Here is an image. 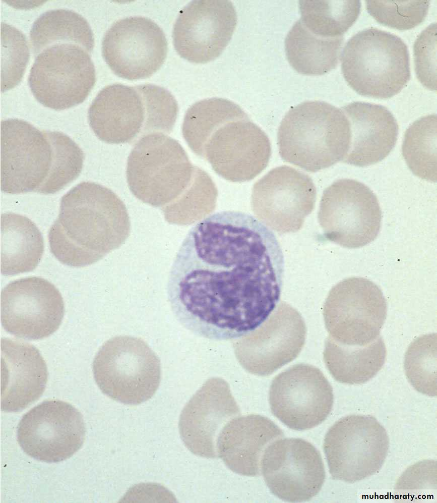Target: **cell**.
<instances>
[{
  "label": "cell",
  "mask_w": 437,
  "mask_h": 503,
  "mask_svg": "<svg viewBox=\"0 0 437 503\" xmlns=\"http://www.w3.org/2000/svg\"><path fill=\"white\" fill-rule=\"evenodd\" d=\"M299 8L304 26L314 34L324 38L343 35L358 18L361 9L358 0L300 1Z\"/></svg>",
  "instance_id": "obj_30"
},
{
  "label": "cell",
  "mask_w": 437,
  "mask_h": 503,
  "mask_svg": "<svg viewBox=\"0 0 437 503\" xmlns=\"http://www.w3.org/2000/svg\"><path fill=\"white\" fill-rule=\"evenodd\" d=\"M341 61L345 80L362 96L391 98L410 78L406 44L397 35L378 28L365 29L351 37Z\"/></svg>",
  "instance_id": "obj_7"
},
{
  "label": "cell",
  "mask_w": 437,
  "mask_h": 503,
  "mask_svg": "<svg viewBox=\"0 0 437 503\" xmlns=\"http://www.w3.org/2000/svg\"><path fill=\"white\" fill-rule=\"evenodd\" d=\"M389 446L387 433L376 418L351 415L335 422L327 432L323 449L332 477L354 483L378 472Z\"/></svg>",
  "instance_id": "obj_10"
},
{
  "label": "cell",
  "mask_w": 437,
  "mask_h": 503,
  "mask_svg": "<svg viewBox=\"0 0 437 503\" xmlns=\"http://www.w3.org/2000/svg\"><path fill=\"white\" fill-rule=\"evenodd\" d=\"M436 334L423 335L409 346L404 369L411 384L419 392L436 396Z\"/></svg>",
  "instance_id": "obj_32"
},
{
  "label": "cell",
  "mask_w": 437,
  "mask_h": 503,
  "mask_svg": "<svg viewBox=\"0 0 437 503\" xmlns=\"http://www.w3.org/2000/svg\"><path fill=\"white\" fill-rule=\"evenodd\" d=\"M64 313L60 293L44 278L17 280L1 292L3 327L17 337L37 340L49 337L60 325Z\"/></svg>",
  "instance_id": "obj_17"
},
{
  "label": "cell",
  "mask_w": 437,
  "mask_h": 503,
  "mask_svg": "<svg viewBox=\"0 0 437 503\" xmlns=\"http://www.w3.org/2000/svg\"><path fill=\"white\" fill-rule=\"evenodd\" d=\"M95 382L107 396L129 405L151 399L161 379L160 360L141 339L117 336L106 341L92 365Z\"/></svg>",
  "instance_id": "obj_9"
},
{
  "label": "cell",
  "mask_w": 437,
  "mask_h": 503,
  "mask_svg": "<svg viewBox=\"0 0 437 503\" xmlns=\"http://www.w3.org/2000/svg\"><path fill=\"white\" fill-rule=\"evenodd\" d=\"M402 154L411 172L418 177L436 181V116L415 121L406 130Z\"/></svg>",
  "instance_id": "obj_31"
},
{
  "label": "cell",
  "mask_w": 437,
  "mask_h": 503,
  "mask_svg": "<svg viewBox=\"0 0 437 503\" xmlns=\"http://www.w3.org/2000/svg\"><path fill=\"white\" fill-rule=\"evenodd\" d=\"M1 146V188L6 193H55L73 167L69 136L41 131L23 120L2 121Z\"/></svg>",
  "instance_id": "obj_3"
},
{
  "label": "cell",
  "mask_w": 437,
  "mask_h": 503,
  "mask_svg": "<svg viewBox=\"0 0 437 503\" xmlns=\"http://www.w3.org/2000/svg\"><path fill=\"white\" fill-rule=\"evenodd\" d=\"M96 74L89 52L72 43L59 44L37 54L28 77L30 90L44 106L64 110L82 103L93 88Z\"/></svg>",
  "instance_id": "obj_13"
},
{
  "label": "cell",
  "mask_w": 437,
  "mask_h": 503,
  "mask_svg": "<svg viewBox=\"0 0 437 503\" xmlns=\"http://www.w3.org/2000/svg\"><path fill=\"white\" fill-rule=\"evenodd\" d=\"M178 113L177 101L163 87L151 84H113L97 94L89 107L88 119L101 141L131 143L153 133L169 134Z\"/></svg>",
  "instance_id": "obj_4"
},
{
  "label": "cell",
  "mask_w": 437,
  "mask_h": 503,
  "mask_svg": "<svg viewBox=\"0 0 437 503\" xmlns=\"http://www.w3.org/2000/svg\"><path fill=\"white\" fill-rule=\"evenodd\" d=\"M186 142L219 176L232 182L254 179L271 155L267 134L238 104L224 98L205 129Z\"/></svg>",
  "instance_id": "obj_5"
},
{
  "label": "cell",
  "mask_w": 437,
  "mask_h": 503,
  "mask_svg": "<svg viewBox=\"0 0 437 503\" xmlns=\"http://www.w3.org/2000/svg\"><path fill=\"white\" fill-rule=\"evenodd\" d=\"M130 232L129 214L119 197L107 187L84 182L62 197L48 241L59 262L82 267L120 247Z\"/></svg>",
  "instance_id": "obj_2"
},
{
  "label": "cell",
  "mask_w": 437,
  "mask_h": 503,
  "mask_svg": "<svg viewBox=\"0 0 437 503\" xmlns=\"http://www.w3.org/2000/svg\"><path fill=\"white\" fill-rule=\"evenodd\" d=\"M343 37L324 38L317 36L296 21L285 40L287 60L298 73L319 76L334 69L338 63Z\"/></svg>",
  "instance_id": "obj_28"
},
{
  "label": "cell",
  "mask_w": 437,
  "mask_h": 503,
  "mask_svg": "<svg viewBox=\"0 0 437 503\" xmlns=\"http://www.w3.org/2000/svg\"><path fill=\"white\" fill-rule=\"evenodd\" d=\"M380 288L363 277H349L334 286L323 309L329 337L344 345L363 346L379 336L387 316Z\"/></svg>",
  "instance_id": "obj_11"
},
{
  "label": "cell",
  "mask_w": 437,
  "mask_h": 503,
  "mask_svg": "<svg viewBox=\"0 0 437 503\" xmlns=\"http://www.w3.org/2000/svg\"><path fill=\"white\" fill-rule=\"evenodd\" d=\"M429 1H365L368 13L380 24L399 30L411 29L426 18Z\"/></svg>",
  "instance_id": "obj_33"
},
{
  "label": "cell",
  "mask_w": 437,
  "mask_h": 503,
  "mask_svg": "<svg viewBox=\"0 0 437 503\" xmlns=\"http://www.w3.org/2000/svg\"><path fill=\"white\" fill-rule=\"evenodd\" d=\"M240 414L228 384L207 380L183 408L179 419L180 437L187 449L201 457L215 458L216 442L223 426Z\"/></svg>",
  "instance_id": "obj_22"
},
{
  "label": "cell",
  "mask_w": 437,
  "mask_h": 503,
  "mask_svg": "<svg viewBox=\"0 0 437 503\" xmlns=\"http://www.w3.org/2000/svg\"><path fill=\"white\" fill-rule=\"evenodd\" d=\"M236 23V11L230 1H194L180 11L174 24V48L190 62L212 61L226 48Z\"/></svg>",
  "instance_id": "obj_21"
},
{
  "label": "cell",
  "mask_w": 437,
  "mask_h": 503,
  "mask_svg": "<svg viewBox=\"0 0 437 503\" xmlns=\"http://www.w3.org/2000/svg\"><path fill=\"white\" fill-rule=\"evenodd\" d=\"M1 407L6 412L23 410L37 400L48 379L46 363L32 345L2 338Z\"/></svg>",
  "instance_id": "obj_23"
},
{
  "label": "cell",
  "mask_w": 437,
  "mask_h": 503,
  "mask_svg": "<svg viewBox=\"0 0 437 503\" xmlns=\"http://www.w3.org/2000/svg\"><path fill=\"white\" fill-rule=\"evenodd\" d=\"M17 441L29 456L46 463L71 457L82 447L86 428L80 412L59 400L43 401L23 415Z\"/></svg>",
  "instance_id": "obj_14"
},
{
  "label": "cell",
  "mask_w": 437,
  "mask_h": 503,
  "mask_svg": "<svg viewBox=\"0 0 437 503\" xmlns=\"http://www.w3.org/2000/svg\"><path fill=\"white\" fill-rule=\"evenodd\" d=\"M30 39L35 54L55 44H75L89 53L94 46L93 34L87 20L67 9L49 10L41 15L32 26Z\"/></svg>",
  "instance_id": "obj_29"
},
{
  "label": "cell",
  "mask_w": 437,
  "mask_h": 503,
  "mask_svg": "<svg viewBox=\"0 0 437 503\" xmlns=\"http://www.w3.org/2000/svg\"><path fill=\"white\" fill-rule=\"evenodd\" d=\"M167 50L162 29L153 21L141 16L116 21L102 42L106 63L116 75L129 80L150 77L161 67Z\"/></svg>",
  "instance_id": "obj_19"
},
{
  "label": "cell",
  "mask_w": 437,
  "mask_h": 503,
  "mask_svg": "<svg viewBox=\"0 0 437 503\" xmlns=\"http://www.w3.org/2000/svg\"><path fill=\"white\" fill-rule=\"evenodd\" d=\"M269 400L273 414L288 428H313L332 411V387L323 372L310 365H295L272 381Z\"/></svg>",
  "instance_id": "obj_15"
},
{
  "label": "cell",
  "mask_w": 437,
  "mask_h": 503,
  "mask_svg": "<svg viewBox=\"0 0 437 503\" xmlns=\"http://www.w3.org/2000/svg\"><path fill=\"white\" fill-rule=\"evenodd\" d=\"M1 271L5 276L33 270L44 252L42 234L29 218L12 212L1 218Z\"/></svg>",
  "instance_id": "obj_26"
},
{
  "label": "cell",
  "mask_w": 437,
  "mask_h": 503,
  "mask_svg": "<svg viewBox=\"0 0 437 503\" xmlns=\"http://www.w3.org/2000/svg\"><path fill=\"white\" fill-rule=\"evenodd\" d=\"M386 353L384 342L380 336L363 346L342 345L328 336L323 354L326 366L336 381L359 384L369 380L381 369Z\"/></svg>",
  "instance_id": "obj_27"
},
{
  "label": "cell",
  "mask_w": 437,
  "mask_h": 503,
  "mask_svg": "<svg viewBox=\"0 0 437 503\" xmlns=\"http://www.w3.org/2000/svg\"><path fill=\"white\" fill-rule=\"evenodd\" d=\"M196 169L176 140L156 132L135 144L128 158L127 180L138 199L160 207L181 197L191 185Z\"/></svg>",
  "instance_id": "obj_8"
},
{
  "label": "cell",
  "mask_w": 437,
  "mask_h": 503,
  "mask_svg": "<svg viewBox=\"0 0 437 503\" xmlns=\"http://www.w3.org/2000/svg\"><path fill=\"white\" fill-rule=\"evenodd\" d=\"M282 249L258 218L223 211L198 221L171 266L167 294L181 323L213 340L240 338L260 326L279 302Z\"/></svg>",
  "instance_id": "obj_1"
},
{
  "label": "cell",
  "mask_w": 437,
  "mask_h": 503,
  "mask_svg": "<svg viewBox=\"0 0 437 503\" xmlns=\"http://www.w3.org/2000/svg\"><path fill=\"white\" fill-rule=\"evenodd\" d=\"M316 188L312 179L292 167L270 171L254 184L252 206L258 218L282 233H294L313 210Z\"/></svg>",
  "instance_id": "obj_20"
},
{
  "label": "cell",
  "mask_w": 437,
  "mask_h": 503,
  "mask_svg": "<svg viewBox=\"0 0 437 503\" xmlns=\"http://www.w3.org/2000/svg\"><path fill=\"white\" fill-rule=\"evenodd\" d=\"M350 140V125L344 112L319 100L304 101L291 108L277 134L281 157L313 173L343 160Z\"/></svg>",
  "instance_id": "obj_6"
},
{
  "label": "cell",
  "mask_w": 437,
  "mask_h": 503,
  "mask_svg": "<svg viewBox=\"0 0 437 503\" xmlns=\"http://www.w3.org/2000/svg\"><path fill=\"white\" fill-rule=\"evenodd\" d=\"M306 332L299 313L282 302L259 328L233 342L235 355L247 372L268 376L298 356Z\"/></svg>",
  "instance_id": "obj_16"
},
{
  "label": "cell",
  "mask_w": 437,
  "mask_h": 503,
  "mask_svg": "<svg viewBox=\"0 0 437 503\" xmlns=\"http://www.w3.org/2000/svg\"><path fill=\"white\" fill-rule=\"evenodd\" d=\"M382 215L378 199L369 187L355 180L341 179L324 190L318 220L328 240L357 248L377 238Z\"/></svg>",
  "instance_id": "obj_12"
},
{
  "label": "cell",
  "mask_w": 437,
  "mask_h": 503,
  "mask_svg": "<svg viewBox=\"0 0 437 503\" xmlns=\"http://www.w3.org/2000/svg\"><path fill=\"white\" fill-rule=\"evenodd\" d=\"M261 470L271 492L292 502L315 496L326 477L319 451L299 438L278 439L271 443L262 455Z\"/></svg>",
  "instance_id": "obj_18"
},
{
  "label": "cell",
  "mask_w": 437,
  "mask_h": 503,
  "mask_svg": "<svg viewBox=\"0 0 437 503\" xmlns=\"http://www.w3.org/2000/svg\"><path fill=\"white\" fill-rule=\"evenodd\" d=\"M350 125L351 140L343 162L358 166L377 163L395 146L399 127L386 107L356 101L341 108Z\"/></svg>",
  "instance_id": "obj_24"
},
{
  "label": "cell",
  "mask_w": 437,
  "mask_h": 503,
  "mask_svg": "<svg viewBox=\"0 0 437 503\" xmlns=\"http://www.w3.org/2000/svg\"><path fill=\"white\" fill-rule=\"evenodd\" d=\"M1 90H10L21 81L29 59L24 35L8 24H1Z\"/></svg>",
  "instance_id": "obj_34"
},
{
  "label": "cell",
  "mask_w": 437,
  "mask_h": 503,
  "mask_svg": "<svg viewBox=\"0 0 437 503\" xmlns=\"http://www.w3.org/2000/svg\"><path fill=\"white\" fill-rule=\"evenodd\" d=\"M283 432L268 417L256 414L236 417L222 428L216 442L217 456L239 475H259L266 448Z\"/></svg>",
  "instance_id": "obj_25"
},
{
  "label": "cell",
  "mask_w": 437,
  "mask_h": 503,
  "mask_svg": "<svg viewBox=\"0 0 437 503\" xmlns=\"http://www.w3.org/2000/svg\"><path fill=\"white\" fill-rule=\"evenodd\" d=\"M436 24L427 27L417 38L413 47L417 78L431 91L436 90Z\"/></svg>",
  "instance_id": "obj_35"
}]
</instances>
